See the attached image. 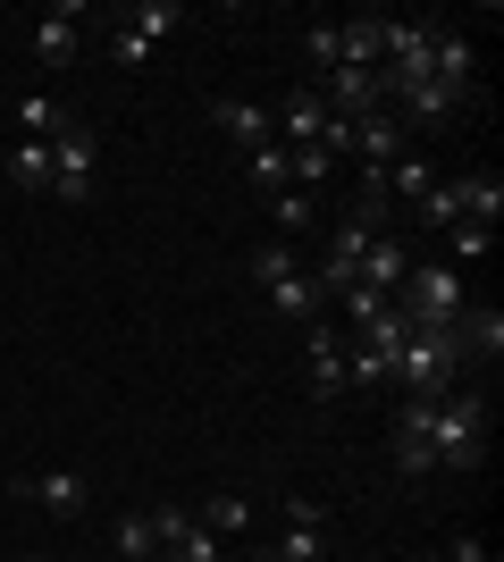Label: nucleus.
Masks as SVG:
<instances>
[{"label":"nucleus","mask_w":504,"mask_h":562,"mask_svg":"<svg viewBox=\"0 0 504 562\" xmlns=\"http://www.w3.org/2000/svg\"><path fill=\"white\" fill-rule=\"evenodd\" d=\"M387 386H404L412 403H437L462 386V328H421L412 319L404 345H395V370H387Z\"/></svg>","instance_id":"obj_1"},{"label":"nucleus","mask_w":504,"mask_h":562,"mask_svg":"<svg viewBox=\"0 0 504 562\" xmlns=\"http://www.w3.org/2000/svg\"><path fill=\"white\" fill-rule=\"evenodd\" d=\"M253 278H261L269 311H278L287 328H312V319H328V294L312 285V269L294 260V244H287V235H269V244H253Z\"/></svg>","instance_id":"obj_2"},{"label":"nucleus","mask_w":504,"mask_h":562,"mask_svg":"<svg viewBox=\"0 0 504 562\" xmlns=\"http://www.w3.org/2000/svg\"><path fill=\"white\" fill-rule=\"evenodd\" d=\"M395 303H404V319H421V328H455L462 311H471V285H462L455 260H412L404 285H395Z\"/></svg>","instance_id":"obj_3"},{"label":"nucleus","mask_w":504,"mask_h":562,"mask_svg":"<svg viewBox=\"0 0 504 562\" xmlns=\"http://www.w3.org/2000/svg\"><path fill=\"white\" fill-rule=\"evenodd\" d=\"M429 446H437V470H480L488 462V395L455 386L429 420Z\"/></svg>","instance_id":"obj_4"},{"label":"nucleus","mask_w":504,"mask_h":562,"mask_svg":"<svg viewBox=\"0 0 504 562\" xmlns=\"http://www.w3.org/2000/svg\"><path fill=\"white\" fill-rule=\"evenodd\" d=\"M51 202H68V211L93 202V126H59L51 135Z\"/></svg>","instance_id":"obj_5"},{"label":"nucleus","mask_w":504,"mask_h":562,"mask_svg":"<svg viewBox=\"0 0 504 562\" xmlns=\"http://www.w3.org/2000/svg\"><path fill=\"white\" fill-rule=\"evenodd\" d=\"M303 386H312V403H345L354 395V386H345V336H336L328 319L303 328Z\"/></svg>","instance_id":"obj_6"},{"label":"nucleus","mask_w":504,"mask_h":562,"mask_svg":"<svg viewBox=\"0 0 504 562\" xmlns=\"http://www.w3.org/2000/svg\"><path fill=\"white\" fill-rule=\"evenodd\" d=\"M437 403H446V395H437ZM437 403H412V395H404V412H395V437H387V453H395V470H404V479H429V470H437V446H429Z\"/></svg>","instance_id":"obj_7"},{"label":"nucleus","mask_w":504,"mask_h":562,"mask_svg":"<svg viewBox=\"0 0 504 562\" xmlns=\"http://www.w3.org/2000/svg\"><path fill=\"white\" fill-rule=\"evenodd\" d=\"M370 235H379V218H345V227H328V260H320V294H328V303H336V294H345V285H354V269H361V252H370Z\"/></svg>","instance_id":"obj_8"},{"label":"nucleus","mask_w":504,"mask_h":562,"mask_svg":"<svg viewBox=\"0 0 504 562\" xmlns=\"http://www.w3.org/2000/svg\"><path fill=\"white\" fill-rule=\"evenodd\" d=\"M320 101H328V117H379L387 85H379V68H328L320 76Z\"/></svg>","instance_id":"obj_9"},{"label":"nucleus","mask_w":504,"mask_h":562,"mask_svg":"<svg viewBox=\"0 0 504 562\" xmlns=\"http://www.w3.org/2000/svg\"><path fill=\"white\" fill-rule=\"evenodd\" d=\"M404 269H412V244L395 227H379V235H370V252H361V269H354V285H361V294H379V303H395Z\"/></svg>","instance_id":"obj_10"},{"label":"nucleus","mask_w":504,"mask_h":562,"mask_svg":"<svg viewBox=\"0 0 504 562\" xmlns=\"http://www.w3.org/2000/svg\"><path fill=\"white\" fill-rule=\"evenodd\" d=\"M76 50H85V9H76V0L43 9V18H34V59H43V68H76Z\"/></svg>","instance_id":"obj_11"},{"label":"nucleus","mask_w":504,"mask_h":562,"mask_svg":"<svg viewBox=\"0 0 504 562\" xmlns=\"http://www.w3.org/2000/svg\"><path fill=\"white\" fill-rule=\"evenodd\" d=\"M429 76L455 101H471V34L462 25H429Z\"/></svg>","instance_id":"obj_12"},{"label":"nucleus","mask_w":504,"mask_h":562,"mask_svg":"<svg viewBox=\"0 0 504 562\" xmlns=\"http://www.w3.org/2000/svg\"><path fill=\"white\" fill-rule=\"evenodd\" d=\"M269 117H278V143H287V151H294V143H320V135H328V101H320V85L287 93Z\"/></svg>","instance_id":"obj_13"},{"label":"nucleus","mask_w":504,"mask_h":562,"mask_svg":"<svg viewBox=\"0 0 504 562\" xmlns=\"http://www.w3.org/2000/svg\"><path fill=\"white\" fill-rule=\"evenodd\" d=\"M211 126H219V135H236L244 151L278 143V117H269V101H211Z\"/></svg>","instance_id":"obj_14"},{"label":"nucleus","mask_w":504,"mask_h":562,"mask_svg":"<svg viewBox=\"0 0 504 562\" xmlns=\"http://www.w3.org/2000/svg\"><path fill=\"white\" fill-rule=\"evenodd\" d=\"M18 495H34L51 520H85V479H76V470H43V479H18Z\"/></svg>","instance_id":"obj_15"},{"label":"nucleus","mask_w":504,"mask_h":562,"mask_svg":"<svg viewBox=\"0 0 504 562\" xmlns=\"http://www.w3.org/2000/svg\"><path fill=\"white\" fill-rule=\"evenodd\" d=\"M455 193H462V227H488V235H496V218H504V177H496V168L455 177Z\"/></svg>","instance_id":"obj_16"},{"label":"nucleus","mask_w":504,"mask_h":562,"mask_svg":"<svg viewBox=\"0 0 504 562\" xmlns=\"http://www.w3.org/2000/svg\"><path fill=\"white\" fill-rule=\"evenodd\" d=\"M336 168H345V160H336L328 143H294V151H287V186H294V193H320Z\"/></svg>","instance_id":"obj_17"},{"label":"nucleus","mask_w":504,"mask_h":562,"mask_svg":"<svg viewBox=\"0 0 504 562\" xmlns=\"http://www.w3.org/2000/svg\"><path fill=\"white\" fill-rule=\"evenodd\" d=\"M269 562H328V520H287Z\"/></svg>","instance_id":"obj_18"},{"label":"nucleus","mask_w":504,"mask_h":562,"mask_svg":"<svg viewBox=\"0 0 504 562\" xmlns=\"http://www.w3.org/2000/svg\"><path fill=\"white\" fill-rule=\"evenodd\" d=\"M253 520H261L253 495H211V504H202V529H211V538H244Z\"/></svg>","instance_id":"obj_19"},{"label":"nucleus","mask_w":504,"mask_h":562,"mask_svg":"<svg viewBox=\"0 0 504 562\" xmlns=\"http://www.w3.org/2000/svg\"><path fill=\"white\" fill-rule=\"evenodd\" d=\"M9 186L18 193H51V143H18V151H9Z\"/></svg>","instance_id":"obj_20"},{"label":"nucleus","mask_w":504,"mask_h":562,"mask_svg":"<svg viewBox=\"0 0 504 562\" xmlns=\"http://www.w3.org/2000/svg\"><path fill=\"white\" fill-rule=\"evenodd\" d=\"M455 328H462V352H488V361L504 352V311L496 303H488V311H462Z\"/></svg>","instance_id":"obj_21"},{"label":"nucleus","mask_w":504,"mask_h":562,"mask_svg":"<svg viewBox=\"0 0 504 562\" xmlns=\"http://www.w3.org/2000/svg\"><path fill=\"white\" fill-rule=\"evenodd\" d=\"M110 554H119V562L160 554V546H152V513H119V520H110Z\"/></svg>","instance_id":"obj_22"},{"label":"nucleus","mask_w":504,"mask_h":562,"mask_svg":"<svg viewBox=\"0 0 504 562\" xmlns=\"http://www.w3.org/2000/svg\"><path fill=\"white\" fill-rule=\"evenodd\" d=\"M312 218H320V193H294V186L269 193V227H287V244H294V227H312Z\"/></svg>","instance_id":"obj_23"},{"label":"nucleus","mask_w":504,"mask_h":562,"mask_svg":"<svg viewBox=\"0 0 504 562\" xmlns=\"http://www.w3.org/2000/svg\"><path fill=\"white\" fill-rule=\"evenodd\" d=\"M244 177H253V193L269 202V193L287 186V143H261V151H244Z\"/></svg>","instance_id":"obj_24"},{"label":"nucleus","mask_w":504,"mask_h":562,"mask_svg":"<svg viewBox=\"0 0 504 562\" xmlns=\"http://www.w3.org/2000/svg\"><path fill=\"white\" fill-rule=\"evenodd\" d=\"M412 211H421V227H462V193H455V177H437V186L421 193Z\"/></svg>","instance_id":"obj_25"},{"label":"nucleus","mask_w":504,"mask_h":562,"mask_svg":"<svg viewBox=\"0 0 504 562\" xmlns=\"http://www.w3.org/2000/svg\"><path fill=\"white\" fill-rule=\"evenodd\" d=\"M177 25H186V9H177V0H144V9L126 18V34H144V43H168Z\"/></svg>","instance_id":"obj_26"},{"label":"nucleus","mask_w":504,"mask_h":562,"mask_svg":"<svg viewBox=\"0 0 504 562\" xmlns=\"http://www.w3.org/2000/svg\"><path fill=\"white\" fill-rule=\"evenodd\" d=\"M429 186H437V168H429V160H412V151L387 168V202H421Z\"/></svg>","instance_id":"obj_27"},{"label":"nucleus","mask_w":504,"mask_h":562,"mask_svg":"<svg viewBox=\"0 0 504 562\" xmlns=\"http://www.w3.org/2000/svg\"><path fill=\"white\" fill-rule=\"evenodd\" d=\"M25 143H51V135H59V126H68V117H59V101H51V93H25Z\"/></svg>","instance_id":"obj_28"},{"label":"nucleus","mask_w":504,"mask_h":562,"mask_svg":"<svg viewBox=\"0 0 504 562\" xmlns=\"http://www.w3.org/2000/svg\"><path fill=\"white\" fill-rule=\"evenodd\" d=\"M168 562H219V538H211V529H202V513H193L186 546H177V554H168Z\"/></svg>","instance_id":"obj_29"},{"label":"nucleus","mask_w":504,"mask_h":562,"mask_svg":"<svg viewBox=\"0 0 504 562\" xmlns=\"http://www.w3.org/2000/svg\"><path fill=\"white\" fill-rule=\"evenodd\" d=\"M303 50H312V68L328 76L336 68V25H303Z\"/></svg>","instance_id":"obj_30"},{"label":"nucleus","mask_w":504,"mask_h":562,"mask_svg":"<svg viewBox=\"0 0 504 562\" xmlns=\"http://www.w3.org/2000/svg\"><path fill=\"white\" fill-rule=\"evenodd\" d=\"M110 59H119V68H144V59H152V43H144V34H126V25H119V34H110Z\"/></svg>","instance_id":"obj_31"},{"label":"nucleus","mask_w":504,"mask_h":562,"mask_svg":"<svg viewBox=\"0 0 504 562\" xmlns=\"http://www.w3.org/2000/svg\"><path fill=\"white\" fill-rule=\"evenodd\" d=\"M446 562H488V546L471 538V529H455V538H446Z\"/></svg>","instance_id":"obj_32"},{"label":"nucleus","mask_w":504,"mask_h":562,"mask_svg":"<svg viewBox=\"0 0 504 562\" xmlns=\"http://www.w3.org/2000/svg\"><path fill=\"white\" fill-rule=\"evenodd\" d=\"M34 562H59V554H34Z\"/></svg>","instance_id":"obj_33"},{"label":"nucleus","mask_w":504,"mask_h":562,"mask_svg":"<svg viewBox=\"0 0 504 562\" xmlns=\"http://www.w3.org/2000/svg\"><path fill=\"white\" fill-rule=\"evenodd\" d=\"M144 562H168V554H144Z\"/></svg>","instance_id":"obj_34"}]
</instances>
